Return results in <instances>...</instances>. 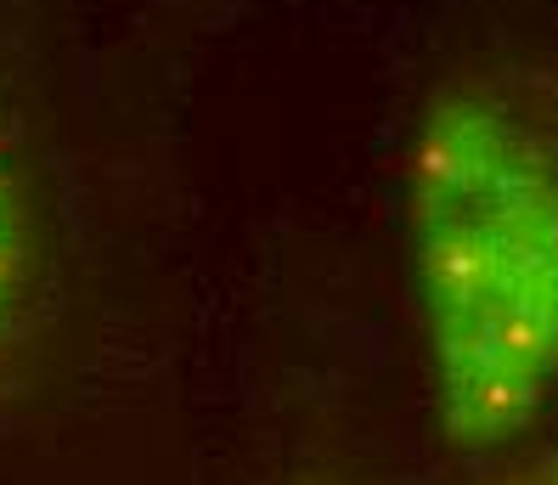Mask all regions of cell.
<instances>
[{
  "label": "cell",
  "instance_id": "1",
  "mask_svg": "<svg viewBox=\"0 0 558 485\" xmlns=\"http://www.w3.org/2000/svg\"><path fill=\"white\" fill-rule=\"evenodd\" d=\"M401 238L435 424L485 458L558 396V57L451 69L412 119Z\"/></svg>",
  "mask_w": 558,
  "mask_h": 485
},
{
  "label": "cell",
  "instance_id": "2",
  "mask_svg": "<svg viewBox=\"0 0 558 485\" xmlns=\"http://www.w3.org/2000/svg\"><path fill=\"white\" fill-rule=\"evenodd\" d=\"M40 305H46V238L40 204L28 181L17 142L0 131V401H7L40 344Z\"/></svg>",
  "mask_w": 558,
  "mask_h": 485
},
{
  "label": "cell",
  "instance_id": "3",
  "mask_svg": "<svg viewBox=\"0 0 558 485\" xmlns=\"http://www.w3.org/2000/svg\"><path fill=\"white\" fill-rule=\"evenodd\" d=\"M485 485H558V446L536 451V458H519L502 474H490Z\"/></svg>",
  "mask_w": 558,
  "mask_h": 485
}]
</instances>
